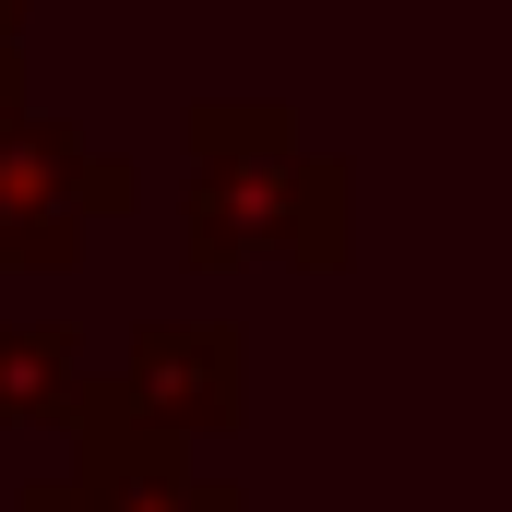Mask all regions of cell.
<instances>
[{"label": "cell", "instance_id": "cell-6", "mask_svg": "<svg viewBox=\"0 0 512 512\" xmlns=\"http://www.w3.org/2000/svg\"><path fill=\"white\" fill-rule=\"evenodd\" d=\"M12 512H96V501H84L72 465H60V477H24V501H12Z\"/></svg>", "mask_w": 512, "mask_h": 512}, {"label": "cell", "instance_id": "cell-1", "mask_svg": "<svg viewBox=\"0 0 512 512\" xmlns=\"http://www.w3.org/2000/svg\"><path fill=\"white\" fill-rule=\"evenodd\" d=\"M191 191H179V262L191 274H239V262H298V274H346L358 251V179L346 155H322L286 96H203L191 120Z\"/></svg>", "mask_w": 512, "mask_h": 512}, {"label": "cell", "instance_id": "cell-7", "mask_svg": "<svg viewBox=\"0 0 512 512\" xmlns=\"http://www.w3.org/2000/svg\"><path fill=\"white\" fill-rule=\"evenodd\" d=\"M0 84H24V0H0Z\"/></svg>", "mask_w": 512, "mask_h": 512}, {"label": "cell", "instance_id": "cell-3", "mask_svg": "<svg viewBox=\"0 0 512 512\" xmlns=\"http://www.w3.org/2000/svg\"><path fill=\"white\" fill-rule=\"evenodd\" d=\"M84 393H96L120 429L215 441V429L251 417V334H239V322H143L120 346V370H84Z\"/></svg>", "mask_w": 512, "mask_h": 512}, {"label": "cell", "instance_id": "cell-4", "mask_svg": "<svg viewBox=\"0 0 512 512\" xmlns=\"http://www.w3.org/2000/svg\"><path fill=\"white\" fill-rule=\"evenodd\" d=\"M60 441H72V489H84L96 512H251L227 477H203V465H191V441L120 429L84 382H72V405H60Z\"/></svg>", "mask_w": 512, "mask_h": 512}, {"label": "cell", "instance_id": "cell-5", "mask_svg": "<svg viewBox=\"0 0 512 512\" xmlns=\"http://www.w3.org/2000/svg\"><path fill=\"white\" fill-rule=\"evenodd\" d=\"M72 382H84L72 322H0V429H60Z\"/></svg>", "mask_w": 512, "mask_h": 512}, {"label": "cell", "instance_id": "cell-2", "mask_svg": "<svg viewBox=\"0 0 512 512\" xmlns=\"http://www.w3.org/2000/svg\"><path fill=\"white\" fill-rule=\"evenodd\" d=\"M143 203V167L96 155L72 120L24 108V84H0V274H72L84 239Z\"/></svg>", "mask_w": 512, "mask_h": 512}]
</instances>
